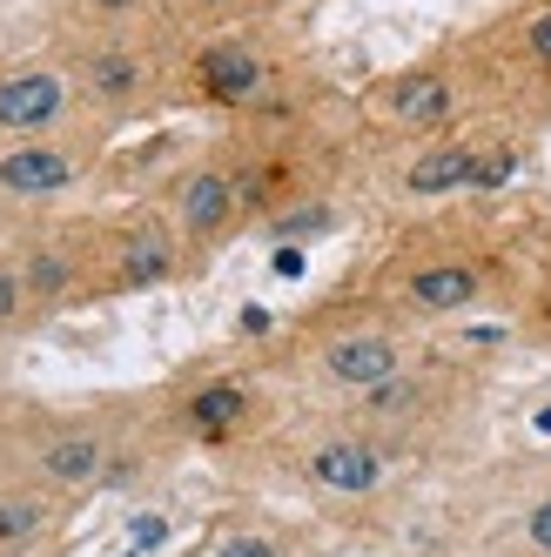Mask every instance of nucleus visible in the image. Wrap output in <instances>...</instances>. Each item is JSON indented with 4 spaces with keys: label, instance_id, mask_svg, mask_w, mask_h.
I'll use <instances>...</instances> for the list:
<instances>
[{
    "label": "nucleus",
    "instance_id": "obj_17",
    "mask_svg": "<svg viewBox=\"0 0 551 557\" xmlns=\"http://www.w3.org/2000/svg\"><path fill=\"white\" fill-rule=\"evenodd\" d=\"M525 537H531V550H544V557H551V497H538V504H531Z\"/></svg>",
    "mask_w": 551,
    "mask_h": 557
},
{
    "label": "nucleus",
    "instance_id": "obj_20",
    "mask_svg": "<svg viewBox=\"0 0 551 557\" xmlns=\"http://www.w3.org/2000/svg\"><path fill=\"white\" fill-rule=\"evenodd\" d=\"M142 550H155V544H162V517H135V531H128Z\"/></svg>",
    "mask_w": 551,
    "mask_h": 557
},
{
    "label": "nucleus",
    "instance_id": "obj_5",
    "mask_svg": "<svg viewBox=\"0 0 551 557\" xmlns=\"http://www.w3.org/2000/svg\"><path fill=\"white\" fill-rule=\"evenodd\" d=\"M377 476H383V457L370 444H357V436H336V444H323L317 457H309V484H323L336 497H364L377 491Z\"/></svg>",
    "mask_w": 551,
    "mask_h": 557
},
{
    "label": "nucleus",
    "instance_id": "obj_8",
    "mask_svg": "<svg viewBox=\"0 0 551 557\" xmlns=\"http://www.w3.org/2000/svg\"><path fill=\"white\" fill-rule=\"evenodd\" d=\"M478 289H485V275L470 262H424V269H411V302L430 309V315H451L464 302H478Z\"/></svg>",
    "mask_w": 551,
    "mask_h": 557
},
{
    "label": "nucleus",
    "instance_id": "obj_22",
    "mask_svg": "<svg viewBox=\"0 0 551 557\" xmlns=\"http://www.w3.org/2000/svg\"><path fill=\"white\" fill-rule=\"evenodd\" d=\"M276 275H303V256L296 249H276Z\"/></svg>",
    "mask_w": 551,
    "mask_h": 557
},
{
    "label": "nucleus",
    "instance_id": "obj_16",
    "mask_svg": "<svg viewBox=\"0 0 551 557\" xmlns=\"http://www.w3.org/2000/svg\"><path fill=\"white\" fill-rule=\"evenodd\" d=\"M34 531H41V504L0 497V550H14V544H27Z\"/></svg>",
    "mask_w": 551,
    "mask_h": 557
},
{
    "label": "nucleus",
    "instance_id": "obj_11",
    "mask_svg": "<svg viewBox=\"0 0 551 557\" xmlns=\"http://www.w3.org/2000/svg\"><path fill=\"white\" fill-rule=\"evenodd\" d=\"M41 470L48 484H95L101 476V444L82 430V436H54V444L41 450Z\"/></svg>",
    "mask_w": 551,
    "mask_h": 557
},
{
    "label": "nucleus",
    "instance_id": "obj_7",
    "mask_svg": "<svg viewBox=\"0 0 551 557\" xmlns=\"http://www.w3.org/2000/svg\"><path fill=\"white\" fill-rule=\"evenodd\" d=\"M175 215L188 235H216L229 215H235V182L216 175V169H195L182 188H175Z\"/></svg>",
    "mask_w": 551,
    "mask_h": 557
},
{
    "label": "nucleus",
    "instance_id": "obj_12",
    "mask_svg": "<svg viewBox=\"0 0 551 557\" xmlns=\"http://www.w3.org/2000/svg\"><path fill=\"white\" fill-rule=\"evenodd\" d=\"M175 269V249H169V235L155 228V222H142L128 243H122V275L128 283H162V275Z\"/></svg>",
    "mask_w": 551,
    "mask_h": 557
},
{
    "label": "nucleus",
    "instance_id": "obj_3",
    "mask_svg": "<svg viewBox=\"0 0 551 557\" xmlns=\"http://www.w3.org/2000/svg\"><path fill=\"white\" fill-rule=\"evenodd\" d=\"M74 175H82V162H74L68 148H54V141H14L8 154H0V188L8 195H61Z\"/></svg>",
    "mask_w": 551,
    "mask_h": 557
},
{
    "label": "nucleus",
    "instance_id": "obj_21",
    "mask_svg": "<svg viewBox=\"0 0 551 557\" xmlns=\"http://www.w3.org/2000/svg\"><path fill=\"white\" fill-rule=\"evenodd\" d=\"M88 8H95V14H135L142 0H88Z\"/></svg>",
    "mask_w": 551,
    "mask_h": 557
},
{
    "label": "nucleus",
    "instance_id": "obj_4",
    "mask_svg": "<svg viewBox=\"0 0 551 557\" xmlns=\"http://www.w3.org/2000/svg\"><path fill=\"white\" fill-rule=\"evenodd\" d=\"M195 82H203V95H209V101L243 108V101L262 88V54H256L249 41H216V48L195 54Z\"/></svg>",
    "mask_w": 551,
    "mask_h": 557
},
{
    "label": "nucleus",
    "instance_id": "obj_19",
    "mask_svg": "<svg viewBox=\"0 0 551 557\" xmlns=\"http://www.w3.org/2000/svg\"><path fill=\"white\" fill-rule=\"evenodd\" d=\"M21 296H27V289H21V275H14V269H0V323H8V315L21 309Z\"/></svg>",
    "mask_w": 551,
    "mask_h": 557
},
{
    "label": "nucleus",
    "instance_id": "obj_18",
    "mask_svg": "<svg viewBox=\"0 0 551 557\" xmlns=\"http://www.w3.org/2000/svg\"><path fill=\"white\" fill-rule=\"evenodd\" d=\"M216 557H276V544H269V537H229Z\"/></svg>",
    "mask_w": 551,
    "mask_h": 557
},
{
    "label": "nucleus",
    "instance_id": "obj_13",
    "mask_svg": "<svg viewBox=\"0 0 551 557\" xmlns=\"http://www.w3.org/2000/svg\"><path fill=\"white\" fill-rule=\"evenodd\" d=\"M243 410H249V396L235 389V383H209V389H195L188 423L203 430V436H229L235 423H243Z\"/></svg>",
    "mask_w": 551,
    "mask_h": 557
},
{
    "label": "nucleus",
    "instance_id": "obj_10",
    "mask_svg": "<svg viewBox=\"0 0 551 557\" xmlns=\"http://www.w3.org/2000/svg\"><path fill=\"white\" fill-rule=\"evenodd\" d=\"M504 61L518 67V74L551 82V0H531L525 14H511V27H504Z\"/></svg>",
    "mask_w": 551,
    "mask_h": 557
},
{
    "label": "nucleus",
    "instance_id": "obj_6",
    "mask_svg": "<svg viewBox=\"0 0 551 557\" xmlns=\"http://www.w3.org/2000/svg\"><path fill=\"white\" fill-rule=\"evenodd\" d=\"M397 343L390 336H336L330 343V356H323V370L336 376V383H350V389H383L390 376H397Z\"/></svg>",
    "mask_w": 551,
    "mask_h": 557
},
{
    "label": "nucleus",
    "instance_id": "obj_14",
    "mask_svg": "<svg viewBox=\"0 0 551 557\" xmlns=\"http://www.w3.org/2000/svg\"><path fill=\"white\" fill-rule=\"evenodd\" d=\"M88 88L108 95V101H128V95L142 88V61H135L128 48H95V54H88Z\"/></svg>",
    "mask_w": 551,
    "mask_h": 557
},
{
    "label": "nucleus",
    "instance_id": "obj_15",
    "mask_svg": "<svg viewBox=\"0 0 551 557\" xmlns=\"http://www.w3.org/2000/svg\"><path fill=\"white\" fill-rule=\"evenodd\" d=\"M68 283H74V262L54 256V249H48V256H34V262L21 269V289H27V296H61Z\"/></svg>",
    "mask_w": 551,
    "mask_h": 557
},
{
    "label": "nucleus",
    "instance_id": "obj_1",
    "mask_svg": "<svg viewBox=\"0 0 551 557\" xmlns=\"http://www.w3.org/2000/svg\"><path fill=\"white\" fill-rule=\"evenodd\" d=\"M464 108V95H457V74L451 67H411V74H397V82H383L377 88V114L383 122H397V128H444L451 114Z\"/></svg>",
    "mask_w": 551,
    "mask_h": 557
},
{
    "label": "nucleus",
    "instance_id": "obj_9",
    "mask_svg": "<svg viewBox=\"0 0 551 557\" xmlns=\"http://www.w3.org/2000/svg\"><path fill=\"white\" fill-rule=\"evenodd\" d=\"M470 182H478V148H464V141H438L404 169L411 195H451V188H470Z\"/></svg>",
    "mask_w": 551,
    "mask_h": 557
},
{
    "label": "nucleus",
    "instance_id": "obj_2",
    "mask_svg": "<svg viewBox=\"0 0 551 557\" xmlns=\"http://www.w3.org/2000/svg\"><path fill=\"white\" fill-rule=\"evenodd\" d=\"M68 114V82L54 67H21V74H0V135L34 141L48 135Z\"/></svg>",
    "mask_w": 551,
    "mask_h": 557
}]
</instances>
